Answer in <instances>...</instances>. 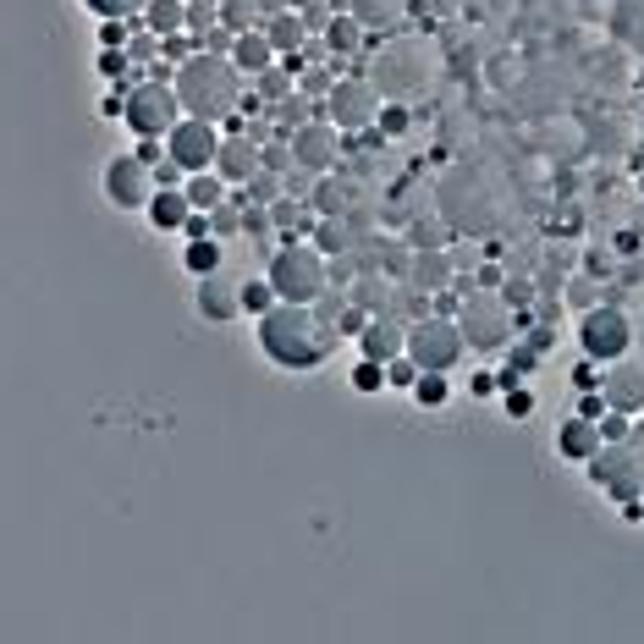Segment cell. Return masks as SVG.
Masks as SVG:
<instances>
[{"label":"cell","instance_id":"obj_30","mask_svg":"<svg viewBox=\"0 0 644 644\" xmlns=\"http://www.w3.org/2000/svg\"><path fill=\"white\" fill-rule=\"evenodd\" d=\"M359 34H364V23H359V18H348V12H337V18H331V29H326L331 56H353V50H359Z\"/></svg>","mask_w":644,"mask_h":644},{"label":"cell","instance_id":"obj_20","mask_svg":"<svg viewBox=\"0 0 644 644\" xmlns=\"http://www.w3.org/2000/svg\"><path fill=\"white\" fill-rule=\"evenodd\" d=\"M264 34H270V45H275V56L286 61V56H297L308 39H314V29H308V18L292 7V12H281V18H264Z\"/></svg>","mask_w":644,"mask_h":644},{"label":"cell","instance_id":"obj_9","mask_svg":"<svg viewBox=\"0 0 644 644\" xmlns=\"http://www.w3.org/2000/svg\"><path fill=\"white\" fill-rule=\"evenodd\" d=\"M221 144H226L221 122H204V116H182V122L166 133V155H171L188 177H193V171H215Z\"/></svg>","mask_w":644,"mask_h":644},{"label":"cell","instance_id":"obj_32","mask_svg":"<svg viewBox=\"0 0 644 644\" xmlns=\"http://www.w3.org/2000/svg\"><path fill=\"white\" fill-rule=\"evenodd\" d=\"M149 0H83L89 18H144Z\"/></svg>","mask_w":644,"mask_h":644},{"label":"cell","instance_id":"obj_3","mask_svg":"<svg viewBox=\"0 0 644 644\" xmlns=\"http://www.w3.org/2000/svg\"><path fill=\"white\" fill-rule=\"evenodd\" d=\"M264 275L281 303H314L331 292V253H319L314 237H281L264 253Z\"/></svg>","mask_w":644,"mask_h":644},{"label":"cell","instance_id":"obj_23","mask_svg":"<svg viewBox=\"0 0 644 644\" xmlns=\"http://www.w3.org/2000/svg\"><path fill=\"white\" fill-rule=\"evenodd\" d=\"M144 29L171 39V34H188V0H149L144 7Z\"/></svg>","mask_w":644,"mask_h":644},{"label":"cell","instance_id":"obj_22","mask_svg":"<svg viewBox=\"0 0 644 644\" xmlns=\"http://www.w3.org/2000/svg\"><path fill=\"white\" fill-rule=\"evenodd\" d=\"M182 270H188L193 281L221 275V270H226V248H221V237H188V248H182Z\"/></svg>","mask_w":644,"mask_h":644},{"label":"cell","instance_id":"obj_45","mask_svg":"<svg viewBox=\"0 0 644 644\" xmlns=\"http://www.w3.org/2000/svg\"><path fill=\"white\" fill-rule=\"evenodd\" d=\"M479 281H485L490 292H501V270H496V264H485V270H479Z\"/></svg>","mask_w":644,"mask_h":644},{"label":"cell","instance_id":"obj_16","mask_svg":"<svg viewBox=\"0 0 644 644\" xmlns=\"http://www.w3.org/2000/svg\"><path fill=\"white\" fill-rule=\"evenodd\" d=\"M600 447H606V436H600V425H595V419L567 414V419L556 425V457H562V463H589Z\"/></svg>","mask_w":644,"mask_h":644},{"label":"cell","instance_id":"obj_25","mask_svg":"<svg viewBox=\"0 0 644 644\" xmlns=\"http://www.w3.org/2000/svg\"><path fill=\"white\" fill-rule=\"evenodd\" d=\"M314 248L319 253H348L353 248V226H348V215H319V226H314Z\"/></svg>","mask_w":644,"mask_h":644},{"label":"cell","instance_id":"obj_2","mask_svg":"<svg viewBox=\"0 0 644 644\" xmlns=\"http://www.w3.org/2000/svg\"><path fill=\"white\" fill-rule=\"evenodd\" d=\"M177 94H182V111L188 116H204V122H226L237 105H242V72L231 56L221 50H193L177 72H171Z\"/></svg>","mask_w":644,"mask_h":644},{"label":"cell","instance_id":"obj_18","mask_svg":"<svg viewBox=\"0 0 644 644\" xmlns=\"http://www.w3.org/2000/svg\"><path fill=\"white\" fill-rule=\"evenodd\" d=\"M188 215H193V199H188V188H155V199H149V210H144L149 231H160V237H171V231L182 237Z\"/></svg>","mask_w":644,"mask_h":644},{"label":"cell","instance_id":"obj_7","mask_svg":"<svg viewBox=\"0 0 644 644\" xmlns=\"http://www.w3.org/2000/svg\"><path fill=\"white\" fill-rule=\"evenodd\" d=\"M188 111H182V94H177V83H166V78H144L133 94H127V133L133 138H166L177 122H182Z\"/></svg>","mask_w":644,"mask_h":644},{"label":"cell","instance_id":"obj_13","mask_svg":"<svg viewBox=\"0 0 644 644\" xmlns=\"http://www.w3.org/2000/svg\"><path fill=\"white\" fill-rule=\"evenodd\" d=\"M359 353H364V359H375V364L403 359V353H408V326H403L397 314H375L370 326L359 331Z\"/></svg>","mask_w":644,"mask_h":644},{"label":"cell","instance_id":"obj_15","mask_svg":"<svg viewBox=\"0 0 644 644\" xmlns=\"http://www.w3.org/2000/svg\"><path fill=\"white\" fill-rule=\"evenodd\" d=\"M193 314L204 319V326H231V319L242 314L237 286H226L221 275H204V281L193 286Z\"/></svg>","mask_w":644,"mask_h":644},{"label":"cell","instance_id":"obj_17","mask_svg":"<svg viewBox=\"0 0 644 644\" xmlns=\"http://www.w3.org/2000/svg\"><path fill=\"white\" fill-rule=\"evenodd\" d=\"M600 392H606V403H611V408L639 414V408H644V370H639V364H628V359H617V364H606Z\"/></svg>","mask_w":644,"mask_h":644},{"label":"cell","instance_id":"obj_29","mask_svg":"<svg viewBox=\"0 0 644 644\" xmlns=\"http://www.w3.org/2000/svg\"><path fill=\"white\" fill-rule=\"evenodd\" d=\"M348 386H353L359 397H381V392H392V381H386V364H375V359H364V353H359V364L348 370Z\"/></svg>","mask_w":644,"mask_h":644},{"label":"cell","instance_id":"obj_40","mask_svg":"<svg viewBox=\"0 0 644 644\" xmlns=\"http://www.w3.org/2000/svg\"><path fill=\"white\" fill-rule=\"evenodd\" d=\"M501 297H507L512 308H529V303H534V286H529V281H501Z\"/></svg>","mask_w":644,"mask_h":644},{"label":"cell","instance_id":"obj_41","mask_svg":"<svg viewBox=\"0 0 644 644\" xmlns=\"http://www.w3.org/2000/svg\"><path fill=\"white\" fill-rule=\"evenodd\" d=\"M133 155H138V160H149V166H160V160H166V138H138V144H133Z\"/></svg>","mask_w":644,"mask_h":644},{"label":"cell","instance_id":"obj_5","mask_svg":"<svg viewBox=\"0 0 644 644\" xmlns=\"http://www.w3.org/2000/svg\"><path fill=\"white\" fill-rule=\"evenodd\" d=\"M457 326H463L468 353H501V348L512 342V331H518V319H512V303L485 286V292H474V297L457 308Z\"/></svg>","mask_w":644,"mask_h":644},{"label":"cell","instance_id":"obj_10","mask_svg":"<svg viewBox=\"0 0 644 644\" xmlns=\"http://www.w3.org/2000/svg\"><path fill=\"white\" fill-rule=\"evenodd\" d=\"M584 468H589V485H595V490H606L617 507H622V501H633V496H644V468H639V457L628 452V441L600 447Z\"/></svg>","mask_w":644,"mask_h":644},{"label":"cell","instance_id":"obj_26","mask_svg":"<svg viewBox=\"0 0 644 644\" xmlns=\"http://www.w3.org/2000/svg\"><path fill=\"white\" fill-rule=\"evenodd\" d=\"M237 303H242V314H248V319H259V314H270L281 297H275L270 275H248V281H237Z\"/></svg>","mask_w":644,"mask_h":644},{"label":"cell","instance_id":"obj_8","mask_svg":"<svg viewBox=\"0 0 644 644\" xmlns=\"http://www.w3.org/2000/svg\"><path fill=\"white\" fill-rule=\"evenodd\" d=\"M386 94L375 89V78H337L326 94V122H337L342 133H370L381 122Z\"/></svg>","mask_w":644,"mask_h":644},{"label":"cell","instance_id":"obj_12","mask_svg":"<svg viewBox=\"0 0 644 644\" xmlns=\"http://www.w3.org/2000/svg\"><path fill=\"white\" fill-rule=\"evenodd\" d=\"M292 155H297V166H303L308 177L337 171V166H342V127L326 122V116H314V122L292 127Z\"/></svg>","mask_w":644,"mask_h":644},{"label":"cell","instance_id":"obj_38","mask_svg":"<svg viewBox=\"0 0 644 644\" xmlns=\"http://www.w3.org/2000/svg\"><path fill=\"white\" fill-rule=\"evenodd\" d=\"M375 127H381L386 138H403V133H408V105H403V100H397V105H381V122H375Z\"/></svg>","mask_w":644,"mask_h":644},{"label":"cell","instance_id":"obj_37","mask_svg":"<svg viewBox=\"0 0 644 644\" xmlns=\"http://www.w3.org/2000/svg\"><path fill=\"white\" fill-rule=\"evenodd\" d=\"M386 381H392V392H414V381H419V364L403 353V359H392V364H386Z\"/></svg>","mask_w":644,"mask_h":644},{"label":"cell","instance_id":"obj_27","mask_svg":"<svg viewBox=\"0 0 644 644\" xmlns=\"http://www.w3.org/2000/svg\"><path fill=\"white\" fill-rule=\"evenodd\" d=\"M221 29H226V34H248V29H264V12H259V0H221Z\"/></svg>","mask_w":644,"mask_h":644},{"label":"cell","instance_id":"obj_14","mask_svg":"<svg viewBox=\"0 0 644 644\" xmlns=\"http://www.w3.org/2000/svg\"><path fill=\"white\" fill-rule=\"evenodd\" d=\"M259 166H264V155H259V138H248V133H226L215 171H221L231 188H248V182L259 177Z\"/></svg>","mask_w":644,"mask_h":644},{"label":"cell","instance_id":"obj_34","mask_svg":"<svg viewBox=\"0 0 644 644\" xmlns=\"http://www.w3.org/2000/svg\"><path fill=\"white\" fill-rule=\"evenodd\" d=\"M463 392H468L474 403H485V397H501V375H496V370H474V375L463 381Z\"/></svg>","mask_w":644,"mask_h":644},{"label":"cell","instance_id":"obj_33","mask_svg":"<svg viewBox=\"0 0 644 644\" xmlns=\"http://www.w3.org/2000/svg\"><path fill=\"white\" fill-rule=\"evenodd\" d=\"M501 414H507L512 425L534 419V392H529V386H507V392H501Z\"/></svg>","mask_w":644,"mask_h":644},{"label":"cell","instance_id":"obj_35","mask_svg":"<svg viewBox=\"0 0 644 644\" xmlns=\"http://www.w3.org/2000/svg\"><path fill=\"white\" fill-rule=\"evenodd\" d=\"M600 436H606V447L628 441V436H633V414H622V408H606V419H600Z\"/></svg>","mask_w":644,"mask_h":644},{"label":"cell","instance_id":"obj_31","mask_svg":"<svg viewBox=\"0 0 644 644\" xmlns=\"http://www.w3.org/2000/svg\"><path fill=\"white\" fill-rule=\"evenodd\" d=\"M447 281H452V264H447L441 253H419V259H414V286H419V292H430V286L441 292Z\"/></svg>","mask_w":644,"mask_h":644},{"label":"cell","instance_id":"obj_36","mask_svg":"<svg viewBox=\"0 0 644 644\" xmlns=\"http://www.w3.org/2000/svg\"><path fill=\"white\" fill-rule=\"evenodd\" d=\"M331 83H337V78H331L326 67H303V72H297V89H303V94H314V100H326V94H331Z\"/></svg>","mask_w":644,"mask_h":644},{"label":"cell","instance_id":"obj_44","mask_svg":"<svg viewBox=\"0 0 644 644\" xmlns=\"http://www.w3.org/2000/svg\"><path fill=\"white\" fill-rule=\"evenodd\" d=\"M622 518H628V523H644V496H633V501H622Z\"/></svg>","mask_w":644,"mask_h":644},{"label":"cell","instance_id":"obj_4","mask_svg":"<svg viewBox=\"0 0 644 644\" xmlns=\"http://www.w3.org/2000/svg\"><path fill=\"white\" fill-rule=\"evenodd\" d=\"M463 353H468V342H463L457 314H436L430 308V314L408 319V359L419 370H457Z\"/></svg>","mask_w":644,"mask_h":644},{"label":"cell","instance_id":"obj_43","mask_svg":"<svg viewBox=\"0 0 644 644\" xmlns=\"http://www.w3.org/2000/svg\"><path fill=\"white\" fill-rule=\"evenodd\" d=\"M292 7H297V0H259L264 18H281V12H292Z\"/></svg>","mask_w":644,"mask_h":644},{"label":"cell","instance_id":"obj_24","mask_svg":"<svg viewBox=\"0 0 644 644\" xmlns=\"http://www.w3.org/2000/svg\"><path fill=\"white\" fill-rule=\"evenodd\" d=\"M182 188H188L193 210H221V204L231 199V182H226L221 171H193V177H188Z\"/></svg>","mask_w":644,"mask_h":644},{"label":"cell","instance_id":"obj_42","mask_svg":"<svg viewBox=\"0 0 644 644\" xmlns=\"http://www.w3.org/2000/svg\"><path fill=\"white\" fill-rule=\"evenodd\" d=\"M551 348H556V337H551V331H534V337H529V353H534V359H545Z\"/></svg>","mask_w":644,"mask_h":644},{"label":"cell","instance_id":"obj_39","mask_svg":"<svg viewBox=\"0 0 644 644\" xmlns=\"http://www.w3.org/2000/svg\"><path fill=\"white\" fill-rule=\"evenodd\" d=\"M606 408H611V403H606V392H600V386L578 392V414H584V419H595V425H600V419H606Z\"/></svg>","mask_w":644,"mask_h":644},{"label":"cell","instance_id":"obj_11","mask_svg":"<svg viewBox=\"0 0 644 644\" xmlns=\"http://www.w3.org/2000/svg\"><path fill=\"white\" fill-rule=\"evenodd\" d=\"M105 199H111V210H149V199H155V166L138 160L133 149L111 155L105 160Z\"/></svg>","mask_w":644,"mask_h":644},{"label":"cell","instance_id":"obj_28","mask_svg":"<svg viewBox=\"0 0 644 644\" xmlns=\"http://www.w3.org/2000/svg\"><path fill=\"white\" fill-rule=\"evenodd\" d=\"M253 89H259V100H264V105H281L286 94H297V72H292L286 61H275L264 78H253Z\"/></svg>","mask_w":644,"mask_h":644},{"label":"cell","instance_id":"obj_19","mask_svg":"<svg viewBox=\"0 0 644 644\" xmlns=\"http://www.w3.org/2000/svg\"><path fill=\"white\" fill-rule=\"evenodd\" d=\"M231 61H237V72L253 83V78H264L281 56H275V45H270V34H264V29H248V34H237V39H231Z\"/></svg>","mask_w":644,"mask_h":644},{"label":"cell","instance_id":"obj_21","mask_svg":"<svg viewBox=\"0 0 644 644\" xmlns=\"http://www.w3.org/2000/svg\"><path fill=\"white\" fill-rule=\"evenodd\" d=\"M452 397H457L452 370H419V381H414V392H408V403H414V408H425V414H441Z\"/></svg>","mask_w":644,"mask_h":644},{"label":"cell","instance_id":"obj_6","mask_svg":"<svg viewBox=\"0 0 644 644\" xmlns=\"http://www.w3.org/2000/svg\"><path fill=\"white\" fill-rule=\"evenodd\" d=\"M573 342H578V353H584V359H595V364L606 370V364L628 359V348H633V319H628L617 303H595V308H584V314H578Z\"/></svg>","mask_w":644,"mask_h":644},{"label":"cell","instance_id":"obj_1","mask_svg":"<svg viewBox=\"0 0 644 644\" xmlns=\"http://www.w3.org/2000/svg\"><path fill=\"white\" fill-rule=\"evenodd\" d=\"M253 342L264 353V364H275L281 375H314L337 353V331L319 326L314 303H275L270 314L253 319Z\"/></svg>","mask_w":644,"mask_h":644}]
</instances>
